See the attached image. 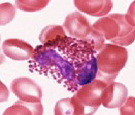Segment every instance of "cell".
Here are the masks:
<instances>
[{
  "label": "cell",
  "mask_w": 135,
  "mask_h": 115,
  "mask_svg": "<svg viewBox=\"0 0 135 115\" xmlns=\"http://www.w3.org/2000/svg\"><path fill=\"white\" fill-rule=\"evenodd\" d=\"M121 114L123 113L135 112V98L134 97H130L127 98L124 104L120 107ZM125 113L124 114H125Z\"/></svg>",
  "instance_id": "14"
},
{
  "label": "cell",
  "mask_w": 135,
  "mask_h": 115,
  "mask_svg": "<svg viewBox=\"0 0 135 115\" xmlns=\"http://www.w3.org/2000/svg\"><path fill=\"white\" fill-rule=\"evenodd\" d=\"M108 83L95 79L78 90L75 97L84 107L85 115L94 114L102 104L104 89Z\"/></svg>",
  "instance_id": "4"
},
{
  "label": "cell",
  "mask_w": 135,
  "mask_h": 115,
  "mask_svg": "<svg viewBox=\"0 0 135 115\" xmlns=\"http://www.w3.org/2000/svg\"><path fill=\"white\" fill-rule=\"evenodd\" d=\"M97 55L96 78L108 83L113 81L128 59V51L117 45H104Z\"/></svg>",
  "instance_id": "2"
},
{
  "label": "cell",
  "mask_w": 135,
  "mask_h": 115,
  "mask_svg": "<svg viewBox=\"0 0 135 115\" xmlns=\"http://www.w3.org/2000/svg\"><path fill=\"white\" fill-rule=\"evenodd\" d=\"M74 4L79 11L95 17L107 15L113 7L111 1H74Z\"/></svg>",
  "instance_id": "8"
},
{
  "label": "cell",
  "mask_w": 135,
  "mask_h": 115,
  "mask_svg": "<svg viewBox=\"0 0 135 115\" xmlns=\"http://www.w3.org/2000/svg\"><path fill=\"white\" fill-rule=\"evenodd\" d=\"M91 26L104 39L115 45L128 46L135 40V26L129 23L125 15H110L97 20Z\"/></svg>",
  "instance_id": "1"
},
{
  "label": "cell",
  "mask_w": 135,
  "mask_h": 115,
  "mask_svg": "<svg viewBox=\"0 0 135 115\" xmlns=\"http://www.w3.org/2000/svg\"><path fill=\"white\" fill-rule=\"evenodd\" d=\"M44 111L41 103H30L19 100L8 108L3 115H42Z\"/></svg>",
  "instance_id": "9"
},
{
  "label": "cell",
  "mask_w": 135,
  "mask_h": 115,
  "mask_svg": "<svg viewBox=\"0 0 135 115\" xmlns=\"http://www.w3.org/2000/svg\"><path fill=\"white\" fill-rule=\"evenodd\" d=\"M13 93L21 101L30 103H41V88L32 79L20 77L13 80L10 85Z\"/></svg>",
  "instance_id": "5"
},
{
  "label": "cell",
  "mask_w": 135,
  "mask_h": 115,
  "mask_svg": "<svg viewBox=\"0 0 135 115\" xmlns=\"http://www.w3.org/2000/svg\"><path fill=\"white\" fill-rule=\"evenodd\" d=\"M3 51L7 57L16 60H24L32 58L35 50L26 42L15 38L4 40L2 46Z\"/></svg>",
  "instance_id": "7"
},
{
  "label": "cell",
  "mask_w": 135,
  "mask_h": 115,
  "mask_svg": "<svg viewBox=\"0 0 135 115\" xmlns=\"http://www.w3.org/2000/svg\"><path fill=\"white\" fill-rule=\"evenodd\" d=\"M128 95V89L124 85L112 82L108 83L104 89L102 96V104L107 108H118L125 102Z\"/></svg>",
  "instance_id": "6"
},
{
  "label": "cell",
  "mask_w": 135,
  "mask_h": 115,
  "mask_svg": "<svg viewBox=\"0 0 135 115\" xmlns=\"http://www.w3.org/2000/svg\"><path fill=\"white\" fill-rule=\"evenodd\" d=\"M47 0H16L15 4L17 8L26 12H35L41 10L49 4Z\"/></svg>",
  "instance_id": "12"
},
{
  "label": "cell",
  "mask_w": 135,
  "mask_h": 115,
  "mask_svg": "<svg viewBox=\"0 0 135 115\" xmlns=\"http://www.w3.org/2000/svg\"><path fill=\"white\" fill-rule=\"evenodd\" d=\"M66 36L62 26L49 25L43 28L39 38L43 46H47L57 42Z\"/></svg>",
  "instance_id": "11"
},
{
  "label": "cell",
  "mask_w": 135,
  "mask_h": 115,
  "mask_svg": "<svg viewBox=\"0 0 135 115\" xmlns=\"http://www.w3.org/2000/svg\"><path fill=\"white\" fill-rule=\"evenodd\" d=\"M62 27L71 37L89 42L93 45L95 50L102 43L101 37L93 30L85 17L79 12H75L68 15Z\"/></svg>",
  "instance_id": "3"
},
{
  "label": "cell",
  "mask_w": 135,
  "mask_h": 115,
  "mask_svg": "<svg viewBox=\"0 0 135 115\" xmlns=\"http://www.w3.org/2000/svg\"><path fill=\"white\" fill-rule=\"evenodd\" d=\"M55 115H84V111L74 95L58 101L55 108Z\"/></svg>",
  "instance_id": "10"
},
{
  "label": "cell",
  "mask_w": 135,
  "mask_h": 115,
  "mask_svg": "<svg viewBox=\"0 0 135 115\" xmlns=\"http://www.w3.org/2000/svg\"><path fill=\"white\" fill-rule=\"evenodd\" d=\"M1 89L3 92V93H1V97H2V95H3L2 98L1 99V102H4L7 101L9 97V91L7 87L4 84L2 83V82H1Z\"/></svg>",
  "instance_id": "15"
},
{
  "label": "cell",
  "mask_w": 135,
  "mask_h": 115,
  "mask_svg": "<svg viewBox=\"0 0 135 115\" xmlns=\"http://www.w3.org/2000/svg\"><path fill=\"white\" fill-rule=\"evenodd\" d=\"M0 23L4 26L10 23L14 19L15 15V7L9 2H5L0 4Z\"/></svg>",
  "instance_id": "13"
}]
</instances>
